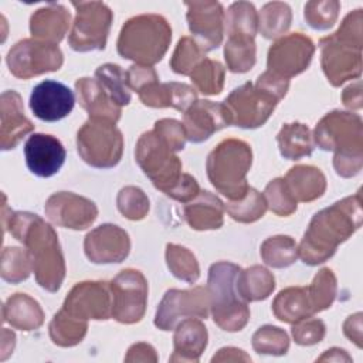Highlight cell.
Instances as JSON below:
<instances>
[{
  "mask_svg": "<svg viewBox=\"0 0 363 363\" xmlns=\"http://www.w3.org/2000/svg\"><path fill=\"white\" fill-rule=\"evenodd\" d=\"M362 224L360 193L336 201L313 216L298 248V257L308 265L330 258Z\"/></svg>",
  "mask_w": 363,
  "mask_h": 363,
  "instance_id": "obj_1",
  "label": "cell"
},
{
  "mask_svg": "<svg viewBox=\"0 0 363 363\" xmlns=\"http://www.w3.org/2000/svg\"><path fill=\"white\" fill-rule=\"evenodd\" d=\"M9 230L26 245L38 285L57 292L65 277V264L54 228L37 214L17 211L10 214Z\"/></svg>",
  "mask_w": 363,
  "mask_h": 363,
  "instance_id": "obj_2",
  "label": "cell"
},
{
  "mask_svg": "<svg viewBox=\"0 0 363 363\" xmlns=\"http://www.w3.org/2000/svg\"><path fill=\"white\" fill-rule=\"evenodd\" d=\"M315 143L322 150H333V166L339 176L352 177L362 169L363 130L359 115L333 111L315 128Z\"/></svg>",
  "mask_w": 363,
  "mask_h": 363,
  "instance_id": "obj_3",
  "label": "cell"
},
{
  "mask_svg": "<svg viewBox=\"0 0 363 363\" xmlns=\"http://www.w3.org/2000/svg\"><path fill=\"white\" fill-rule=\"evenodd\" d=\"M362 9L349 13L336 33L319 41L322 69L333 86L359 78L362 71Z\"/></svg>",
  "mask_w": 363,
  "mask_h": 363,
  "instance_id": "obj_4",
  "label": "cell"
},
{
  "mask_svg": "<svg viewBox=\"0 0 363 363\" xmlns=\"http://www.w3.org/2000/svg\"><path fill=\"white\" fill-rule=\"evenodd\" d=\"M170 40L172 28L164 17L140 14L123 24L116 47L121 57L149 67L163 58Z\"/></svg>",
  "mask_w": 363,
  "mask_h": 363,
  "instance_id": "obj_5",
  "label": "cell"
},
{
  "mask_svg": "<svg viewBox=\"0 0 363 363\" xmlns=\"http://www.w3.org/2000/svg\"><path fill=\"white\" fill-rule=\"evenodd\" d=\"M251 162L252 152L248 143L240 139H225L207 157L208 180L230 200H241L250 189L247 173Z\"/></svg>",
  "mask_w": 363,
  "mask_h": 363,
  "instance_id": "obj_6",
  "label": "cell"
},
{
  "mask_svg": "<svg viewBox=\"0 0 363 363\" xmlns=\"http://www.w3.org/2000/svg\"><path fill=\"white\" fill-rule=\"evenodd\" d=\"M240 269L238 265L227 261L216 262L208 269L207 291L211 315L216 325L227 332L241 330L250 319L247 302L235 291V278Z\"/></svg>",
  "mask_w": 363,
  "mask_h": 363,
  "instance_id": "obj_7",
  "label": "cell"
},
{
  "mask_svg": "<svg viewBox=\"0 0 363 363\" xmlns=\"http://www.w3.org/2000/svg\"><path fill=\"white\" fill-rule=\"evenodd\" d=\"M172 145L155 129L145 132L136 143V162L153 186L170 194L183 177L182 162L174 155Z\"/></svg>",
  "mask_w": 363,
  "mask_h": 363,
  "instance_id": "obj_8",
  "label": "cell"
},
{
  "mask_svg": "<svg viewBox=\"0 0 363 363\" xmlns=\"http://www.w3.org/2000/svg\"><path fill=\"white\" fill-rule=\"evenodd\" d=\"M77 149L85 163L96 169H111L122 157L123 138L115 123L89 119L77 133Z\"/></svg>",
  "mask_w": 363,
  "mask_h": 363,
  "instance_id": "obj_9",
  "label": "cell"
},
{
  "mask_svg": "<svg viewBox=\"0 0 363 363\" xmlns=\"http://www.w3.org/2000/svg\"><path fill=\"white\" fill-rule=\"evenodd\" d=\"M279 101V98L264 86L245 82L235 88L223 105L228 112L230 125L255 129L268 121Z\"/></svg>",
  "mask_w": 363,
  "mask_h": 363,
  "instance_id": "obj_10",
  "label": "cell"
},
{
  "mask_svg": "<svg viewBox=\"0 0 363 363\" xmlns=\"http://www.w3.org/2000/svg\"><path fill=\"white\" fill-rule=\"evenodd\" d=\"M77 16L68 35L72 50L79 52L104 50L113 20L112 10L102 1L72 3Z\"/></svg>",
  "mask_w": 363,
  "mask_h": 363,
  "instance_id": "obj_11",
  "label": "cell"
},
{
  "mask_svg": "<svg viewBox=\"0 0 363 363\" xmlns=\"http://www.w3.org/2000/svg\"><path fill=\"white\" fill-rule=\"evenodd\" d=\"M6 61L14 77L28 79L44 72L58 71L64 58L57 44L24 38L10 48Z\"/></svg>",
  "mask_w": 363,
  "mask_h": 363,
  "instance_id": "obj_12",
  "label": "cell"
},
{
  "mask_svg": "<svg viewBox=\"0 0 363 363\" xmlns=\"http://www.w3.org/2000/svg\"><path fill=\"white\" fill-rule=\"evenodd\" d=\"M112 318L121 323L139 322L146 311L147 282L140 271L123 269L111 282Z\"/></svg>",
  "mask_w": 363,
  "mask_h": 363,
  "instance_id": "obj_13",
  "label": "cell"
},
{
  "mask_svg": "<svg viewBox=\"0 0 363 363\" xmlns=\"http://www.w3.org/2000/svg\"><path fill=\"white\" fill-rule=\"evenodd\" d=\"M210 309V295L207 288L194 286L191 289H169L157 306L155 325L160 330H170L180 319H206Z\"/></svg>",
  "mask_w": 363,
  "mask_h": 363,
  "instance_id": "obj_14",
  "label": "cell"
},
{
  "mask_svg": "<svg viewBox=\"0 0 363 363\" xmlns=\"http://www.w3.org/2000/svg\"><path fill=\"white\" fill-rule=\"evenodd\" d=\"M313 52L315 45L309 37L302 33L288 34L271 45L267 71L289 81L309 67Z\"/></svg>",
  "mask_w": 363,
  "mask_h": 363,
  "instance_id": "obj_15",
  "label": "cell"
},
{
  "mask_svg": "<svg viewBox=\"0 0 363 363\" xmlns=\"http://www.w3.org/2000/svg\"><path fill=\"white\" fill-rule=\"evenodd\" d=\"M61 309L81 320L112 318L109 284L91 281L77 284L65 298Z\"/></svg>",
  "mask_w": 363,
  "mask_h": 363,
  "instance_id": "obj_16",
  "label": "cell"
},
{
  "mask_svg": "<svg viewBox=\"0 0 363 363\" xmlns=\"http://www.w3.org/2000/svg\"><path fill=\"white\" fill-rule=\"evenodd\" d=\"M187 23L199 47L207 52L217 48L224 34V10L218 1H186Z\"/></svg>",
  "mask_w": 363,
  "mask_h": 363,
  "instance_id": "obj_17",
  "label": "cell"
},
{
  "mask_svg": "<svg viewBox=\"0 0 363 363\" xmlns=\"http://www.w3.org/2000/svg\"><path fill=\"white\" fill-rule=\"evenodd\" d=\"M44 210L54 224L72 230L88 228L98 216L94 201L71 191H60L50 196Z\"/></svg>",
  "mask_w": 363,
  "mask_h": 363,
  "instance_id": "obj_18",
  "label": "cell"
},
{
  "mask_svg": "<svg viewBox=\"0 0 363 363\" xmlns=\"http://www.w3.org/2000/svg\"><path fill=\"white\" fill-rule=\"evenodd\" d=\"M74 105V92L65 84L52 79L37 84L30 95L31 112L44 122H57L68 116Z\"/></svg>",
  "mask_w": 363,
  "mask_h": 363,
  "instance_id": "obj_19",
  "label": "cell"
},
{
  "mask_svg": "<svg viewBox=\"0 0 363 363\" xmlns=\"http://www.w3.org/2000/svg\"><path fill=\"white\" fill-rule=\"evenodd\" d=\"M84 250L94 264L122 262L130 251V240L125 230L113 224H102L86 234Z\"/></svg>",
  "mask_w": 363,
  "mask_h": 363,
  "instance_id": "obj_20",
  "label": "cell"
},
{
  "mask_svg": "<svg viewBox=\"0 0 363 363\" xmlns=\"http://www.w3.org/2000/svg\"><path fill=\"white\" fill-rule=\"evenodd\" d=\"M65 149L60 139L47 133H33L24 145L28 170L38 177H51L65 162Z\"/></svg>",
  "mask_w": 363,
  "mask_h": 363,
  "instance_id": "obj_21",
  "label": "cell"
},
{
  "mask_svg": "<svg viewBox=\"0 0 363 363\" xmlns=\"http://www.w3.org/2000/svg\"><path fill=\"white\" fill-rule=\"evenodd\" d=\"M186 138L193 143L207 140L214 132L230 126V116L223 104L211 101H196L183 119Z\"/></svg>",
  "mask_w": 363,
  "mask_h": 363,
  "instance_id": "obj_22",
  "label": "cell"
},
{
  "mask_svg": "<svg viewBox=\"0 0 363 363\" xmlns=\"http://www.w3.org/2000/svg\"><path fill=\"white\" fill-rule=\"evenodd\" d=\"M1 149H14L20 140L34 129L30 119L24 116V108L21 96L10 89L1 94Z\"/></svg>",
  "mask_w": 363,
  "mask_h": 363,
  "instance_id": "obj_23",
  "label": "cell"
},
{
  "mask_svg": "<svg viewBox=\"0 0 363 363\" xmlns=\"http://www.w3.org/2000/svg\"><path fill=\"white\" fill-rule=\"evenodd\" d=\"M138 95L143 105L152 108H176L186 112L197 99L196 89L190 85L180 82H164L157 81L149 82L138 91Z\"/></svg>",
  "mask_w": 363,
  "mask_h": 363,
  "instance_id": "obj_24",
  "label": "cell"
},
{
  "mask_svg": "<svg viewBox=\"0 0 363 363\" xmlns=\"http://www.w3.org/2000/svg\"><path fill=\"white\" fill-rule=\"evenodd\" d=\"M79 105L88 112L89 119L109 121L116 123L121 118L122 108L108 95L96 78H81L75 82Z\"/></svg>",
  "mask_w": 363,
  "mask_h": 363,
  "instance_id": "obj_25",
  "label": "cell"
},
{
  "mask_svg": "<svg viewBox=\"0 0 363 363\" xmlns=\"http://www.w3.org/2000/svg\"><path fill=\"white\" fill-rule=\"evenodd\" d=\"M173 343L174 352L170 356L172 362H197L207 346V329L199 318H186L177 325Z\"/></svg>",
  "mask_w": 363,
  "mask_h": 363,
  "instance_id": "obj_26",
  "label": "cell"
},
{
  "mask_svg": "<svg viewBox=\"0 0 363 363\" xmlns=\"http://www.w3.org/2000/svg\"><path fill=\"white\" fill-rule=\"evenodd\" d=\"M225 207L223 201L210 191H200L191 201L186 203L183 213L193 230H217L223 225Z\"/></svg>",
  "mask_w": 363,
  "mask_h": 363,
  "instance_id": "obj_27",
  "label": "cell"
},
{
  "mask_svg": "<svg viewBox=\"0 0 363 363\" xmlns=\"http://www.w3.org/2000/svg\"><path fill=\"white\" fill-rule=\"evenodd\" d=\"M69 11L64 6L48 4L31 16L30 31L41 41L58 44L69 27Z\"/></svg>",
  "mask_w": 363,
  "mask_h": 363,
  "instance_id": "obj_28",
  "label": "cell"
},
{
  "mask_svg": "<svg viewBox=\"0 0 363 363\" xmlns=\"http://www.w3.org/2000/svg\"><path fill=\"white\" fill-rule=\"evenodd\" d=\"M272 312L277 319L286 323H296L316 313L308 286H291L282 289L272 302Z\"/></svg>",
  "mask_w": 363,
  "mask_h": 363,
  "instance_id": "obj_29",
  "label": "cell"
},
{
  "mask_svg": "<svg viewBox=\"0 0 363 363\" xmlns=\"http://www.w3.org/2000/svg\"><path fill=\"white\" fill-rule=\"evenodd\" d=\"M3 320L20 330H34L44 322L38 302L26 294H14L3 305Z\"/></svg>",
  "mask_w": 363,
  "mask_h": 363,
  "instance_id": "obj_30",
  "label": "cell"
},
{
  "mask_svg": "<svg viewBox=\"0 0 363 363\" xmlns=\"http://www.w3.org/2000/svg\"><path fill=\"white\" fill-rule=\"evenodd\" d=\"M284 180L296 201H312L319 199L326 190L323 173L313 166H295L289 169Z\"/></svg>",
  "mask_w": 363,
  "mask_h": 363,
  "instance_id": "obj_31",
  "label": "cell"
},
{
  "mask_svg": "<svg viewBox=\"0 0 363 363\" xmlns=\"http://www.w3.org/2000/svg\"><path fill=\"white\" fill-rule=\"evenodd\" d=\"M274 288V275L261 265H252L244 271L240 269L235 278V291L245 302L265 299L271 295Z\"/></svg>",
  "mask_w": 363,
  "mask_h": 363,
  "instance_id": "obj_32",
  "label": "cell"
},
{
  "mask_svg": "<svg viewBox=\"0 0 363 363\" xmlns=\"http://www.w3.org/2000/svg\"><path fill=\"white\" fill-rule=\"evenodd\" d=\"M279 153L289 160H298L313 152V140L306 125L294 122L285 123L277 135Z\"/></svg>",
  "mask_w": 363,
  "mask_h": 363,
  "instance_id": "obj_33",
  "label": "cell"
},
{
  "mask_svg": "<svg viewBox=\"0 0 363 363\" xmlns=\"http://www.w3.org/2000/svg\"><path fill=\"white\" fill-rule=\"evenodd\" d=\"M86 329V320L77 319L60 309L50 323V336L55 345L69 347L78 345L84 339Z\"/></svg>",
  "mask_w": 363,
  "mask_h": 363,
  "instance_id": "obj_34",
  "label": "cell"
},
{
  "mask_svg": "<svg viewBox=\"0 0 363 363\" xmlns=\"http://www.w3.org/2000/svg\"><path fill=\"white\" fill-rule=\"evenodd\" d=\"M291 7L282 1L267 3L258 14V31L265 38H277L285 34L291 26Z\"/></svg>",
  "mask_w": 363,
  "mask_h": 363,
  "instance_id": "obj_35",
  "label": "cell"
},
{
  "mask_svg": "<svg viewBox=\"0 0 363 363\" xmlns=\"http://www.w3.org/2000/svg\"><path fill=\"white\" fill-rule=\"evenodd\" d=\"M224 55L231 72H247L255 64V43L248 35H228Z\"/></svg>",
  "mask_w": 363,
  "mask_h": 363,
  "instance_id": "obj_36",
  "label": "cell"
},
{
  "mask_svg": "<svg viewBox=\"0 0 363 363\" xmlns=\"http://www.w3.org/2000/svg\"><path fill=\"white\" fill-rule=\"evenodd\" d=\"M224 23L228 35H248L254 38L258 31V14L254 4L248 1L233 3L224 16Z\"/></svg>",
  "mask_w": 363,
  "mask_h": 363,
  "instance_id": "obj_37",
  "label": "cell"
},
{
  "mask_svg": "<svg viewBox=\"0 0 363 363\" xmlns=\"http://www.w3.org/2000/svg\"><path fill=\"white\" fill-rule=\"evenodd\" d=\"M261 257L272 268H286L296 261L298 247L288 235L269 237L261 245Z\"/></svg>",
  "mask_w": 363,
  "mask_h": 363,
  "instance_id": "obj_38",
  "label": "cell"
},
{
  "mask_svg": "<svg viewBox=\"0 0 363 363\" xmlns=\"http://www.w3.org/2000/svg\"><path fill=\"white\" fill-rule=\"evenodd\" d=\"M95 78L118 106L130 102V92L126 82V71L116 64H104L96 68Z\"/></svg>",
  "mask_w": 363,
  "mask_h": 363,
  "instance_id": "obj_39",
  "label": "cell"
},
{
  "mask_svg": "<svg viewBox=\"0 0 363 363\" xmlns=\"http://www.w3.org/2000/svg\"><path fill=\"white\" fill-rule=\"evenodd\" d=\"M190 78L197 91L204 95H217L224 85V67L214 60L203 58L191 71Z\"/></svg>",
  "mask_w": 363,
  "mask_h": 363,
  "instance_id": "obj_40",
  "label": "cell"
},
{
  "mask_svg": "<svg viewBox=\"0 0 363 363\" xmlns=\"http://www.w3.org/2000/svg\"><path fill=\"white\" fill-rule=\"evenodd\" d=\"M224 207L233 220L238 223H254L265 214L268 206L264 194L250 187L244 199L231 201Z\"/></svg>",
  "mask_w": 363,
  "mask_h": 363,
  "instance_id": "obj_41",
  "label": "cell"
},
{
  "mask_svg": "<svg viewBox=\"0 0 363 363\" xmlns=\"http://www.w3.org/2000/svg\"><path fill=\"white\" fill-rule=\"evenodd\" d=\"M166 261L172 274L189 284H193L200 277V268L196 257L187 248L167 244L166 245Z\"/></svg>",
  "mask_w": 363,
  "mask_h": 363,
  "instance_id": "obj_42",
  "label": "cell"
},
{
  "mask_svg": "<svg viewBox=\"0 0 363 363\" xmlns=\"http://www.w3.org/2000/svg\"><path fill=\"white\" fill-rule=\"evenodd\" d=\"M33 271L31 258L27 250L18 247H6L1 254V278L7 282L17 284L28 278Z\"/></svg>",
  "mask_w": 363,
  "mask_h": 363,
  "instance_id": "obj_43",
  "label": "cell"
},
{
  "mask_svg": "<svg viewBox=\"0 0 363 363\" xmlns=\"http://www.w3.org/2000/svg\"><path fill=\"white\" fill-rule=\"evenodd\" d=\"M204 51L199 47L194 38L183 37L179 40L173 57L170 60V67L176 74L190 75L194 67L203 60Z\"/></svg>",
  "mask_w": 363,
  "mask_h": 363,
  "instance_id": "obj_44",
  "label": "cell"
},
{
  "mask_svg": "<svg viewBox=\"0 0 363 363\" xmlns=\"http://www.w3.org/2000/svg\"><path fill=\"white\" fill-rule=\"evenodd\" d=\"M252 347L262 354H285L289 347L286 333L277 326H262L252 336Z\"/></svg>",
  "mask_w": 363,
  "mask_h": 363,
  "instance_id": "obj_45",
  "label": "cell"
},
{
  "mask_svg": "<svg viewBox=\"0 0 363 363\" xmlns=\"http://www.w3.org/2000/svg\"><path fill=\"white\" fill-rule=\"evenodd\" d=\"M308 289L316 312H320L329 308L333 303L336 296V277L333 275L332 269L329 268L320 269L315 275Z\"/></svg>",
  "mask_w": 363,
  "mask_h": 363,
  "instance_id": "obj_46",
  "label": "cell"
},
{
  "mask_svg": "<svg viewBox=\"0 0 363 363\" xmlns=\"http://www.w3.org/2000/svg\"><path fill=\"white\" fill-rule=\"evenodd\" d=\"M264 197L267 200V206L278 216H289L296 211V200L289 191L284 179H275L269 182L265 187Z\"/></svg>",
  "mask_w": 363,
  "mask_h": 363,
  "instance_id": "obj_47",
  "label": "cell"
},
{
  "mask_svg": "<svg viewBox=\"0 0 363 363\" xmlns=\"http://www.w3.org/2000/svg\"><path fill=\"white\" fill-rule=\"evenodd\" d=\"M118 210L129 220H142L149 211V199L135 186L123 187L116 199Z\"/></svg>",
  "mask_w": 363,
  "mask_h": 363,
  "instance_id": "obj_48",
  "label": "cell"
},
{
  "mask_svg": "<svg viewBox=\"0 0 363 363\" xmlns=\"http://www.w3.org/2000/svg\"><path fill=\"white\" fill-rule=\"evenodd\" d=\"M340 3L336 0L309 1L305 4V20L315 30L330 28L339 14Z\"/></svg>",
  "mask_w": 363,
  "mask_h": 363,
  "instance_id": "obj_49",
  "label": "cell"
},
{
  "mask_svg": "<svg viewBox=\"0 0 363 363\" xmlns=\"http://www.w3.org/2000/svg\"><path fill=\"white\" fill-rule=\"evenodd\" d=\"M292 336L295 342L302 346L319 343L325 336V325L320 319H312V316L306 318L305 322L299 320L295 323L292 328Z\"/></svg>",
  "mask_w": 363,
  "mask_h": 363,
  "instance_id": "obj_50",
  "label": "cell"
},
{
  "mask_svg": "<svg viewBox=\"0 0 363 363\" xmlns=\"http://www.w3.org/2000/svg\"><path fill=\"white\" fill-rule=\"evenodd\" d=\"M157 81V74L152 67L135 64L126 71V82L129 89H133L138 92L142 86H145L149 82Z\"/></svg>",
  "mask_w": 363,
  "mask_h": 363,
  "instance_id": "obj_51",
  "label": "cell"
},
{
  "mask_svg": "<svg viewBox=\"0 0 363 363\" xmlns=\"http://www.w3.org/2000/svg\"><path fill=\"white\" fill-rule=\"evenodd\" d=\"M345 106L350 109H360L362 108V95H360V81L353 85H349L343 95H342Z\"/></svg>",
  "mask_w": 363,
  "mask_h": 363,
  "instance_id": "obj_52",
  "label": "cell"
}]
</instances>
